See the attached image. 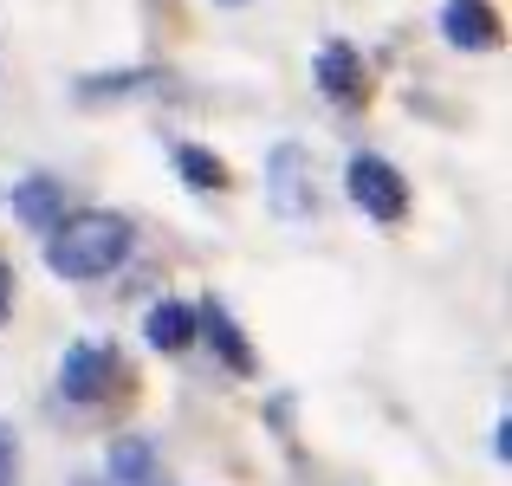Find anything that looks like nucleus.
Instances as JSON below:
<instances>
[{"instance_id": "f257e3e1", "label": "nucleus", "mask_w": 512, "mask_h": 486, "mask_svg": "<svg viewBox=\"0 0 512 486\" xmlns=\"http://www.w3.org/2000/svg\"><path fill=\"white\" fill-rule=\"evenodd\" d=\"M130 247H137V227H130V214H72V221L52 227L46 240V266L59 279H72V286H85V279H104L117 273V266L130 260Z\"/></svg>"}, {"instance_id": "f03ea898", "label": "nucleus", "mask_w": 512, "mask_h": 486, "mask_svg": "<svg viewBox=\"0 0 512 486\" xmlns=\"http://www.w3.org/2000/svg\"><path fill=\"white\" fill-rule=\"evenodd\" d=\"M344 188L370 221H402V214H409V182H402L396 162H383V156H350Z\"/></svg>"}, {"instance_id": "7ed1b4c3", "label": "nucleus", "mask_w": 512, "mask_h": 486, "mask_svg": "<svg viewBox=\"0 0 512 486\" xmlns=\"http://www.w3.org/2000/svg\"><path fill=\"white\" fill-rule=\"evenodd\" d=\"M111 383H117V350H111V344H72V350H65L59 389H65L72 402H98Z\"/></svg>"}, {"instance_id": "20e7f679", "label": "nucleus", "mask_w": 512, "mask_h": 486, "mask_svg": "<svg viewBox=\"0 0 512 486\" xmlns=\"http://www.w3.org/2000/svg\"><path fill=\"white\" fill-rule=\"evenodd\" d=\"M441 33H448V46H461V52H493L500 46V20H493L487 0H448V7H441Z\"/></svg>"}, {"instance_id": "39448f33", "label": "nucleus", "mask_w": 512, "mask_h": 486, "mask_svg": "<svg viewBox=\"0 0 512 486\" xmlns=\"http://www.w3.org/2000/svg\"><path fill=\"white\" fill-rule=\"evenodd\" d=\"M143 337H150L156 350H188L201 337V318H195V305H182V299H163V305H150V318H143Z\"/></svg>"}, {"instance_id": "423d86ee", "label": "nucleus", "mask_w": 512, "mask_h": 486, "mask_svg": "<svg viewBox=\"0 0 512 486\" xmlns=\"http://www.w3.org/2000/svg\"><path fill=\"white\" fill-rule=\"evenodd\" d=\"M318 85H325V98L357 104L363 98V65H357V52H350V46H325V52H318Z\"/></svg>"}, {"instance_id": "0eeeda50", "label": "nucleus", "mask_w": 512, "mask_h": 486, "mask_svg": "<svg viewBox=\"0 0 512 486\" xmlns=\"http://www.w3.org/2000/svg\"><path fill=\"white\" fill-rule=\"evenodd\" d=\"M59 208H65V195H59L52 175H26V182L13 188V214H20L26 227H59Z\"/></svg>"}, {"instance_id": "6e6552de", "label": "nucleus", "mask_w": 512, "mask_h": 486, "mask_svg": "<svg viewBox=\"0 0 512 486\" xmlns=\"http://www.w3.org/2000/svg\"><path fill=\"white\" fill-rule=\"evenodd\" d=\"M195 318H201V331L214 337V350L227 357V370H253V350L240 344V331H234V324H227L221 312H214V305H195Z\"/></svg>"}, {"instance_id": "1a4fd4ad", "label": "nucleus", "mask_w": 512, "mask_h": 486, "mask_svg": "<svg viewBox=\"0 0 512 486\" xmlns=\"http://www.w3.org/2000/svg\"><path fill=\"white\" fill-rule=\"evenodd\" d=\"M175 169H182L188 188H227V169L208 150H195V143H182V150H175Z\"/></svg>"}, {"instance_id": "9d476101", "label": "nucleus", "mask_w": 512, "mask_h": 486, "mask_svg": "<svg viewBox=\"0 0 512 486\" xmlns=\"http://www.w3.org/2000/svg\"><path fill=\"white\" fill-rule=\"evenodd\" d=\"M143 461H150L143 441H117V480H143Z\"/></svg>"}, {"instance_id": "9b49d317", "label": "nucleus", "mask_w": 512, "mask_h": 486, "mask_svg": "<svg viewBox=\"0 0 512 486\" xmlns=\"http://www.w3.org/2000/svg\"><path fill=\"white\" fill-rule=\"evenodd\" d=\"M0 486H13V428H0Z\"/></svg>"}, {"instance_id": "f8f14e48", "label": "nucleus", "mask_w": 512, "mask_h": 486, "mask_svg": "<svg viewBox=\"0 0 512 486\" xmlns=\"http://www.w3.org/2000/svg\"><path fill=\"white\" fill-rule=\"evenodd\" d=\"M7 305H13V273L0 266V318H7Z\"/></svg>"}, {"instance_id": "ddd939ff", "label": "nucleus", "mask_w": 512, "mask_h": 486, "mask_svg": "<svg viewBox=\"0 0 512 486\" xmlns=\"http://www.w3.org/2000/svg\"><path fill=\"white\" fill-rule=\"evenodd\" d=\"M227 7H240V0H227Z\"/></svg>"}]
</instances>
